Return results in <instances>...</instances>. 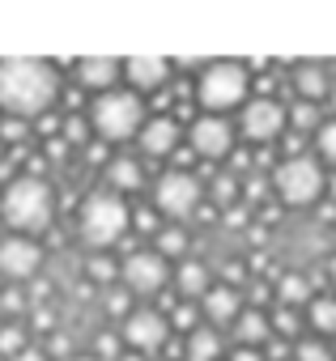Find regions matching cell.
Masks as SVG:
<instances>
[{"label": "cell", "mask_w": 336, "mask_h": 361, "mask_svg": "<svg viewBox=\"0 0 336 361\" xmlns=\"http://www.w3.org/2000/svg\"><path fill=\"white\" fill-rule=\"evenodd\" d=\"M200 323H205V314H200V302H179V306L171 310V331H184V336H192Z\"/></svg>", "instance_id": "cell-32"}, {"label": "cell", "mask_w": 336, "mask_h": 361, "mask_svg": "<svg viewBox=\"0 0 336 361\" xmlns=\"http://www.w3.org/2000/svg\"><path fill=\"white\" fill-rule=\"evenodd\" d=\"M171 60H162V56H132V60H124V77H128V85L136 90V94H153V90H162L166 81H171Z\"/></svg>", "instance_id": "cell-16"}, {"label": "cell", "mask_w": 336, "mask_h": 361, "mask_svg": "<svg viewBox=\"0 0 336 361\" xmlns=\"http://www.w3.org/2000/svg\"><path fill=\"white\" fill-rule=\"evenodd\" d=\"M43 264H47V251L39 238H22V234L0 238V276L5 281H35Z\"/></svg>", "instance_id": "cell-11"}, {"label": "cell", "mask_w": 336, "mask_h": 361, "mask_svg": "<svg viewBox=\"0 0 336 361\" xmlns=\"http://www.w3.org/2000/svg\"><path fill=\"white\" fill-rule=\"evenodd\" d=\"M319 128H323L319 102H298V98H294V106H289V132H294V136H311V132H319Z\"/></svg>", "instance_id": "cell-27"}, {"label": "cell", "mask_w": 336, "mask_h": 361, "mask_svg": "<svg viewBox=\"0 0 336 361\" xmlns=\"http://www.w3.org/2000/svg\"><path fill=\"white\" fill-rule=\"evenodd\" d=\"M132 226H136L140 234H153V238H157V230H162V226H157V213H153V204H149V209H136V213H132Z\"/></svg>", "instance_id": "cell-39"}, {"label": "cell", "mask_w": 336, "mask_h": 361, "mask_svg": "<svg viewBox=\"0 0 336 361\" xmlns=\"http://www.w3.org/2000/svg\"><path fill=\"white\" fill-rule=\"evenodd\" d=\"M98 302H102V310H107L111 319H119V323L136 310V298H132L124 285H119V289H115V285H111V289H102V293H98Z\"/></svg>", "instance_id": "cell-29"}, {"label": "cell", "mask_w": 336, "mask_h": 361, "mask_svg": "<svg viewBox=\"0 0 336 361\" xmlns=\"http://www.w3.org/2000/svg\"><path fill=\"white\" fill-rule=\"evenodd\" d=\"M119 336H124V348L128 353H162L166 340H171V319H166L157 306H136L124 323H119Z\"/></svg>", "instance_id": "cell-10"}, {"label": "cell", "mask_w": 336, "mask_h": 361, "mask_svg": "<svg viewBox=\"0 0 336 361\" xmlns=\"http://www.w3.org/2000/svg\"><path fill=\"white\" fill-rule=\"evenodd\" d=\"M230 331H234V348H260V344H268V340H272V314H268V310L247 306Z\"/></svg>", "instance_id": "cell-18"}, {"label": "cell", "mask_w": 336, "mask_h": 361, "mask_svg": "<svg viewBox=\"0 0 336 361\" xmlns=\"http://www.w3.org/2000/svg\"><path fill=\"white\" fill-rule=\"evenodd\" d=\"M18 361H47V353H43V348H26Z\"/></svg>", "instance_id": "cell-44"}, {"label": "cell", "mask_w": 336, "mask_h": 361, "mask_svg": "<svg viewBox=\"0 0 336 361\" xmlns=\"http://www.w3.org/2000/svg\"><path fill=\"white\" fill-rule=\"evenodd\" d=\"M184 361H222V331L200 323L192 336H184Z\"/></svg>", "instance_id": "cell-21"}, {"label": "cell", "mask_w": 336, "mask_h": 361, "mask_svg": "<svg viewBox=\"0 0 336 361\" xmlns=\"http://www.w3.org/2000/svg\"><path fill=\"white\" fill-rule=\"evenodd\" d=\"M153 251L166 259H188V251H192V238H188V230L184 226H162L157 230V238H153Z\"/></svg>", "instance_id": "cell-23"}, {"label": "cell", "mask_w": 336, "mask_h": 361, "mask_svg": "<svg viewBox=\"0 0 336 361\" xmlns=\"http://www.w3.org/2000/svg\"><path fill=\"white\" fill-rule=\"evenodd\" d=\"M166 281H171V264H166L153 247H136L119 259V285L132 298H162Z\"/></svg>", "instance_id": "cell-8"}, {"label": "cell", "mask_w": 336, "mask_h": 361, "mask_svg": "<svg viewBox=\"0 0 336 361\" xmlns=\"http://www.w3.org/2000/svg\"><path fill=\"white\" fill-rule=\"evenodd\" d=\"M306 323L315 327V336H336V293H315L306 306Z\"/></svg>", "instance_id": "cell-22"}, {"label": "cell", "mask_w": 336, "mask_h": 361, "mask_svg": "<svg viewBox=\"0 0 336 361\" xmlns=\"http://www.w3.org/2000/svg\"><path fill=\"white\" fill-rule=\"evenodd\" d=\"M188 132L179 128V119L175 115H149V123L140 128V136H136V145H140V153L145 157H175L179 153V140H184Z\"/></svg>", "instance_id": "cell-13"}, {"label": "cell", "mask_w": 336, "mask_h": 361, "mask_svg": "<svg viewBox=\"0 0 336 361\" xmlns=\"http://www.w3.org/2000/svg\"><path fill=\"white\" fill-rule=\"evenodd\" d=\"M328 196H336V174H328Z\"/></svg>", "instance_id": "cell-46"}, {"label": "cell", "mask_w": 336, "mask_h": 361, "mask_svg": "<svg viewBox=\"0 0 336 361\" xmlns=\"http://www.w3.org/2000/svg\"><path fill=\"white\" fill-rule=\"evenodd\" d=\"M35 327H39V331H52V310H47V306L35 310Z\"/></svg>", "instance_id": "cell-43"}, {"label": "cell", "mask_w": 336, "mask_h": 361, "mask_svg": "<svg viewBox=\"0 0 336 361\" xmlns=\"http://www.w3.org/2000/svg\"><path fill=\"white\" fill-rule=\"evenodd\" d=\"M209 196H213V204L226 213V209H234V204H243V178L239 174H217L213 183H209Z\"/></svg>", "instance_id": "cell-26"}, {"label": "cell", "mask_w": 336, "mask_h": 361, "mask_svg": "<svg viewBox=\"0 0 336 361\" xmlns=\"http://www.w3.org/2000/svg\"><path fill=\"white\" fill-rule=\"evenodd\" d=\"M243 310H247L243 289H234V285H226V281H213V289L200 298V314H205V323L217 327V331H222V327H234Z\"/></svg>", "instance_id": "cell-14"}, {"label": "cell", "mask_w": 336, "mask_h": 361, "mask_svg": "<svg viewBox=\"0 0 336 361\" xmlns=\"http://www.w3.org/2000/svg\"><path fill=\"white\" fill-rule=\"evenodd\" d=\"M175 289H179L188 302H200V298L213 289V272H209V264H205V259H184L179 272H175Z\"/></svg>", "instance_id": "cell-20"}, {"label": "cell", "mask_w": 336, "mask_h": 361, "mask_svg": "<svg viewBox=\"0 0 336 361\" xmlns=\"http://www.w3.org/2000/svg\"><path fill=\"white\" fill-rule=\"evenodd\" d=\"M272 192L281 196L285 209H311L328 196V170L319 157L298 153V157H281L272 170Z\"/></svg>", "instance_id": "cell-6"}, {"label": "cell", "mask_w": 336, "mask_h": 361, "mask_svg": "<svg viewBox=\"0 0 336 361\" xmlns=\"http://www.w3.org/2000/svg\"><path fill=\"white\" fill-rule=\"evenodd\" d=\"M22 306H26V298H22L18 289H5V293H0V310L13 314V310H22Z\"/></svg>", "instance_id": "cell-41"}, {"label": "cell", "mask_w": 336, "mask_h": 361, "mask_svg": "<svg viewBox=\"0 0 336 361\" xmlns=\"http://www.w3.org/2000/svg\"><path fill=\"white\" fill-rule=\"evenodd\" d=\"M272 336L298 344V340H302V314L289 310V306H277V310H272Z\"/></svg>", "instance_id": "cell-30"}, {"label": "cell", "mask_w": 336, "mask_h": 361, "mask_svg": "<svg viewBox=\"0 0 336 361\" xmlns=\"http://www.w3.org/2000/svg\"><path fill=\"white\" fill-rule=\"evenodd\" d=\"M73 149H85L90 140H94V128H90V119L85 115H64V132H60Z\"/></svg>", "instance_id": "cell-33"}, {"label": "cell", "mask_w": 336, "mask_h": 361, "mask_svg": "<svg viewBox=\"0 0 336 361\" xmlns=\"http://www.w3.org/2000/svg\"><path fill=\"white\" fill-rule=\"evenodd\" d=\"M277 302L289 306V310L311 306V285H306V276H302V272H285V276L277 281Z\"/></svg>", "instance_id": "cell-24"}, {"label": "cell", "mask_w": 336, "mask_h": 361, "mask_svg": "<svg viewBox=\"0 0 336 361\" xmlns=\"http://www.w3.org/2000/svg\"><path fill=\"white\" fill-rule=\"evenodd\" d=\"M268 188H272V178H264V174H247V178H243V204H247V209L260 204V200L268 196Z\"/></svg>", "instance_id": "cell-37"}, {"label": "cell", "mask_w": 336, "mask_h": 361, "mask_svg": "<svg viewBox=\"0 0 336 361\" xmlns=\"http://www.w3.org/2000/svg\"><path fill=\"white\" fill-rule=\"evenodd\" d=\"M222 226H226V230H247V226H251V209H247V204L226 209V213H222Z\"/></svg>", "instance_id": "cell-38"}, {"label": "cell", "mask_w": 336, "mask_h": 361, "mask_svg": "<svg viewBox=\"0 0 336 361\" xmlns=\"http://www.w3.org/2000/svg\"><path fill=\"white\" fill-rule=\"evenodd\" d=\"M315 149H319V161L336 166V115H332V119H323V128L315 132Z\"/></svg>", "instance_id": "cell-36"}, {"label": "cell", "mask_w": 336, "mask_h": 361, "mask_svg": "<svg viewBox=\"0 0 336 361\" xmlns=\"http://www.w3.org/2000/svg\"><path fill=\"white\" fill-rule=\"evenodd\" d=\"M107 188L111 192H119V196H128V192H136V188H145V170H140V161L132 157V153H115L111 161H107Z\"/></svg>", "instance_id": "cell-19"}, {"label": "cell", "mask_w": 336, "mask_h": 361, "mask_svg": "<svg viewBox=\"0 0 336 361\" xmlns=\"http://www.w3.org/2000/svg\"><path fill=\"white\" fill-rule=\"evenodd\" d=\"M153 213L157 217H166L171 226H179V221H188V217H196L200 213V200H205V183H200V174H192V170H162L157 178H153Z\"/></svg>", "instance_id": "cell-7"}, {"label": "cell", "mask_w": 336, "mask_h": 361, "mask_svg": "<svg viewBox=\"0 0 336 361\" xmlns=\"http://www.w3.org/2000/svg\"><path fill=\"white\" fill-rule=\"evenodd\" d=\"M226 361H264V353H260V348H234Z\"/></svg>", "instance_id": "cell-42"}, {"label": "cell", "mask_w": 336, "mask_h": 361, "mask_svg": "<svg viewBox=\"0 0 336 361\" xmlns=\"http://www.w3.org/2000/svg\"><path fill=\"white\" fill-rule=\"evenodd\" d=\"M294 361H336V348L319 336H302L294 344Z\"/></svg>", "instance_id": "cell-31"}, {"label": "cell", "mask_w": 336, "mask_h": 361, "mask_svg": "<svg viewBox=\"0 0 336 361\" xmlns=\"http://www.w3.org/2000/svg\"><path fill=\"white\" fill-rule=\"evenodd\" d=\"M0 221L22 238H39L56 221V188L47 178L26 174V170L5 178V192H0Z\"/></svg>", "instance_id": "cell-2"}, {"label": "cell", "mask_w": 336, "mask_h": 361, "mask_svg": "<svg viewBox=\"0 0 336 361\" xmlns=\"http://www.w3.org/2000/svg\"><path fill=\"white\" fill-rule=\"evenodd\" d=\"M119 361H145V357H140V353H124Z\"/></svg>", "instance_id": "cell-47"}, {"label": "cell", "mask_w": 336, "mask_h": 361, "mask_svg": "<svg viewBox=\"0 0 336 361\" xmlns=\"http://www.w3.org/2000/svg\"><path fill=\"white\" fill-rule=\"evenodd\" d=\"M128 226H132V209H128V200H124L119 192L98 188V192H90V196L81 200L77 230H81V243H85L90 251H107V247L124 243Z\"/></svg>", "instance_id": "cell-4"}, {"label": "cell", "mask_w": 336, "mask_h": 361, "mask_svg": "<svg viewBox=\"0 0 336 361\" xmlns=\"http://www.w3.org/2000/svg\"><path fill=\"white\" fill-rule=\"evenodd\" d=\"M68 361H98V357H94V353H73Z\"/></svg>", "instance_id": "cell-45"}, {"label": "cell", "mask_w": 336, "mask_h": 361, "mask_svg": "<svg viewBox=\"0 0 336 361\" xmlns=\"http://www.w3.org/2000/svg\"><path fill=\"white\" fill-rule=\"evenodd\" d=\"M289 85H294L298 102H323V98H328V90H332L328 64H319V60L294 64V73H289Z\"/></svg>", "instance_id": "cell-17"}, {"label": "cell", "mask_w": 336, "mask_h": 361, "mask_svg": "<svg viewBox=\"0 0 336 361\" xmlns=\"http://www.w3.org/2000/svg\"><path fill=\"white\" fill-rule=\"evenodd\" d=\"M239 132L247 140H256V145H272V140H281L289 132V106L277 102L272 94H260L239 111Z\"/></svg>", "instance_id": "cell-9"}, {"label": "cell", "mask_w": 336, "mask_h": 361, "mask_svg": "<svg viewBox=\"0 0 336 361\" xmlns=\"http://www.w3.org/2000/svg\"><path fill=\"white\" fill-rule=\"evenodd\" d=\"M328 276H332V285H336V255H332V264H328Z\"/></svg>", "instance_id": "cell-48"}, {"label": "cell", "mask_w": 336, "mask_h": 361, "mask_svg": "<svg viewBox=\"0 0 336 361\" xmlns=\"http://www.w3.org/2000/svg\"><path fill=\"white\" fill-rule=\"evenodd\" d=\"M188 149H192L200 161H222V157H230V149H234V128H230V119H222V115H196V119L188 123Z\"/></svg>", "instance_id": "cell-12"}, {"label": "cell", "mask_w": 336, "mask_h": 361, "mask_svg": "<svg viewBox=\"0 0 336 361\" xmlns=\"http://www.w3.org/2000/svg\"><path fill=\"white\" fill-rule=\"evenodd\" d=\"M68 153H73V145H68L64 136H52V140L43 145V157H47V161H64Z\"/></svg>", "instance_id": "cell-40"}, {"label": "cell", "mask_w": 336, "mask_h": 361, "mask_svg": "<svg viewBox=\"0 0 336 361\" xmlns=\"http://www.w3.org/2000/svg\"><path fill=\"white\" fill-rule=\"evenodd\" d=\"M85 276H90V285L102 293V289H111V281H119V264H115L107 251H94V255H85Z\"/></svg>", "instance_id": "cell-25"}, {"label": "cell", "mask_w": 336, "mask_h": 361, "mask_svg": "<svg viewBox=\"0 0 336 361\" xmlns=\"http://www.w3.org/2000/svg\"><path fill=\"white\" fill-rule=\"evenodd\" d=\"M0 323H5V319H0Z\"/></svg>", "instance_id": "cell-49"}, {"label": "cell", "mask_w": 336, "mask_h": 361, "mask_svg": "<svg viewBox=\"0 0 336 361\" xmlns=\"http://www.w3.org/2000/svg\"><path fill=\"white\" fill-rule=\"evenodd\" d=\"M85 119L94 128V140L102 145H119V140H132L140 136V128L149 123V111H145V98L136 90H111V94H98L90 98L85 106Z\"/></svg>", "instance_id": "cell-3"}, {"label": "cell", "mask_w": 336, "mask_h": 361, "mask_svg": "<svg viewBox=\"0 0 336 361\" xmlns=\"http://www.w3.org/2000/svg\"><path fill=\"white\" fill-rule=\"evenodd\" d=\"M77 85L90 90L94 98L98 94H111L119 90V77H124V60H111V56H90V60H77Z\"/></svg>", "instance_id": "cell-15"}, {"label": "cell", "mask_w": 336, "mask_h": 361, "mask_svg": "<svg viewBox=\"0 0 336 361\" xmlns=\"http://www.w3.org/2000/svg\"><path fill=\"white\" fill-rule=\"evenodd\" d=\"M196 102L200 115H226V111H243L251 102V68L239 60H213L200 68L196 77Z\"/></svg>", "instance_id": "cell-5"}, {"label": "cell", "mask_w": 336, "mask_h": 361, "mask_svg": "<svg viewBox=\"0 0 336 361\" xmlns=\"http://www.w3.org/2000/svg\"><path fill=\"white\" fill-rule=\"evenodd\" d=\"M30 128H35V123H26V119H0V145H9V149H26Z\"/></svg>", "instance_id": "cell-35"}, {"label": "cell", "mask_w": 336, "mask_h": 361, "mask_svg": "<svg viewBox=\"0 0 336 361\" xmlns=\"http://www.w3.org/2000/svg\"><path fill=\"white\" fill-rule=\"evenodd\" d=\"M60 68L52 60H26V56H13V60H0V111L5 119H43L52 115V106L60 102Z\"/></svg>", "instance_id": "cell-1"}, {"label": "cell", "mask_w": 336, "mask_h": 361, "mask_svg": "<svg viewBox=\"0 0 336 361\" xmlns=\"http://www.w3.org/2000/svg\"><path fill=\"white\" fill-rule=\"evenodd\" d=\"M124 353H128V348H124V336H119V331H98V336H94V357H98V361H119Z\"/></svg>", "instance_id": "cell-34"}, {"label": "cell", "mask_w": 336, "mask_h": 361, "mask_svg": "<svg viewBox=\"0 0 336 361\" xmlns=\"http://www.w3.org/2000/svg\"><path fill=\"white\" fill-rule=\"evenodd\" d=\"M26 348H30V344H26V327H22L18 319H5V323H0V357L18 361Z\"/></svg>", "instance_id": "cell-28"}]
</instances>
